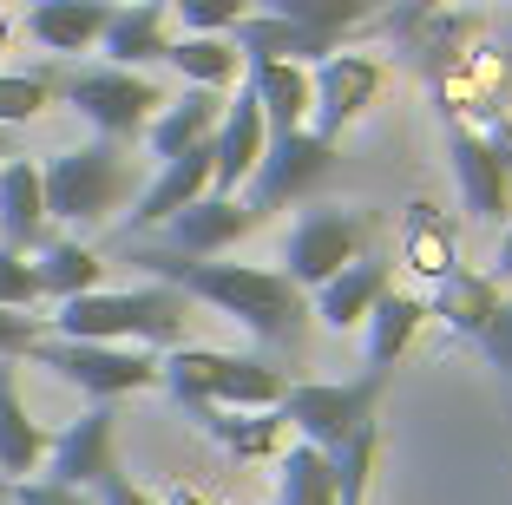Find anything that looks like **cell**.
<instances>
[{
    "label": "cell",
    "mask_w": 512,
    "mask_h": 505,
    "mask_svg": "<svg viewBox=\"0 0 512 505\" xmlns=\"http://www.w3.org/2000/svg\"><path fill=\"white\" fill-rule=\"evenodd\" d=\"M112 433H119V414H112V401H92L86 414L73 420V427L60 433V440L46 446V460H53V473L60 486H79L92 492L106 473H119V453H112Z\"/></svg>",
    "instance_id": "obj_13"
},
{
    "label": "cell",
    "mask_w": 512,
    "mask_h": 505,
    "mask_svg": "<svg viewBox=\"0 0 512 505\" xmlns=\"http://www.w3.org/2000/svg\"><path fill=\"white\" fill-rule=\"evenodd\" d=\"M7 40H14V20H7V14H0V46H7Z\"/></svg>",
    "instance_id": "obj_41"
},
{
    "label": "cell",
    "mask_w": 512,
    "mask_h": 505,
    "mask_svg": "<svg viewBox=\"0 0 512 505\" xmlns=\"http://www.w3.org/2000/svg\"><path fill=\"white\" fill-rule=\"evenodd\" d=\"M165 66H178L184 86H217V92H224L230 79L243 73V53L224 40V33H184V40H171Z\"/></svg>",
    "instance_id": "obj_29"
},
{
    "label": "cell",
    "mask_w": 512,
    "mask_h": 505,
    "mask_svg": "<svg viewBox=\"0 0 512 505\" xmlns=\"http://www.w3.org/2000/svg\"><path fill=\"white\" fill-rule=\"evenodd\" d=\"M0 505H7V499H0Z\"/></svg>",
    "instance_id": "obj_43"
},
{
    "label": "cell",
    "mask_w": 512,
    "mask_h": 505,
    "mask_svg": "<svg viewBox=\"0 0 512 505\" xmlns=\"http://www.w3.org/2000/svg\"><path fill=\"white\" fill-rule=\"evenodd\" d=\"M388 0H263L256 14H283V20H302V27L316 33H335V40H348L355 27H368V20L381 14Z\"/></svg>",
    "instance_id": "obj_30"
},
{
    "label": "cell",
    "mask_w": 512,
    "mask_h": 505,
    "mask_svg": "<svg viewBox=\"0 0 512 505\" xmlns=\"http://www.w3.org/2000/svg\"><path fill=\"white\" fill-rule=\"evenodd\" d=\"M329 171H335V138L309 132V125L270 132V145H263V158H256L250 184H243V204H250L256 217H270V210H283V204H302Z\"/></svg>",
    "instance_id": "obj_8"
},
{
    "label": "cell",
    "mask_w": 512,
    "mask_h": 505,
    "mask_svg": "<svg viewBox=\"0 0 512 505\" xmlns=\"http://www.w3.org/2000/svg\"><path fill=\"white\" fill-rule=\"evenodd\" d=\"M276 505H335V466L322 446H289L276 453Z\"/></svg>",
    "instance_id": "obj_28"
},
{
    "label": "cell",
    "mask_w": 512,
    "mask_h": 505,
    "mask_svg": "<svg viewBox=\"0 0 512 505\" xmlns=\"http://www.w3.org/2000/svg\"><path fill=\"white\" fill-rule=\"evenodd\" d=\"M7 505H92V492L60 486V479H14V499Z\"/></svg>",
    "instance_id": "obj_35"
},
{
    "label": "cell",
    "mask_w": 512,
    "mask_h": 505,
    "mask_svg": "<svg viewBox=\"0 0 512 505\" xmlns=\"http://www.w3.org/2000/svg\"><path fill=\"white\" fill-rule=\"evenodd\" d=\"M381 86H388V66L368 60V53H329V60H316L309 66V119H316L309 132L342 138L375 105Z\"/></svg>",
    "instance_id": "obj_10"
},
{
    "label": "cell",
    "mask_w": 512,
    "mask_h": 505,
    "mask_svg": "<svg viewBox=\"0 0 512 505\" xmlns=\"http://www.w3.org/2000/svg\"><path fill=\"white\" fill-rule=\"evenodd\" d=\"M204 191H211V138H204V145H191V151H178V158H165V164H158V178L145 184V197H138L132 223H125V237H145V230H158V223H165L171 210L197 204Z\"/></svg>",
    "instance_id": "obj_15"
},
{
    "label": "cell",
    "mask_w": 512,
    "mask_h": 505,
    "mask_svg": "<svg viewBox=\"0 0 512 505\" xmlns=\"http://www.w3.org/2000/svg\"><path fill=\"white\" fill-rule=\"evenodd\" d=\"M480 355L493 361L499 374H512V302H499V315L486 322V335H480Z\"/></svg>",
    "instance_id": "obj_36"
},
{
    "label": "cell",
    "mask_w": 512,
    "mask_h": 505,
    "mask_svg": "<svg viewBox=\"0 0 512 505\" xmlns=\"http://www.w3.org/2000/svg\"><path fill=\"white\" fill-rule=\"evenodd\" d=\"M106 20H112V0H33L27 7V33L46 53H86V46H99Z\"/></svg>",
    "instance_id": "obj_24"
},
{
    "label": "cell",
    "mask_w": 512,
    "mask_h": 505,
    "mask_svg": "<svg viewBox=\"0 0 512 505\" xmlns=\"http://www.w3.org/2000/svg\"><path fill=\"white\" fill-rule=\"evenodd\" d=\"M256 223H263V217H256L243 197H217V191H204L197 204L171 210V217L158 223V243H165V250H184V256H224L230 243L250 237Z\"/></svg>",
    "instance_id": "obj_12"
},
{
    "label": "cell",
    "mask_w": 512,
    "mask_h": 505,
    "mask_svg": "<svg viewBox=\"0 0 512 505\" xmlns=\"http://www.w3.org/2000/svg\"><path fill=\"white\" fill-rule=\"evenodd\" d=\"M125 191H132V164H125L119 138H92V145L40 164L46 217H60V223H106L125 204Z\"/></svg>",
    "instance_id": "obj_4"
},
{
    "label": "cell",
    "mask_w": 512,
    "mask_h": 505,
    "mask_svg": "<svg viewBox=\"0 0 512 505\" xmlns=\"http://www.w3.org/2000/svg\"><path fill=\"white\" fill-rule=\"evenodd\" d=\"M0 158H14V138H7V125H0Z\"/></svg>",
    "instance_id": "obj_40"
},
{
    "label": "cell",
    "mask_w": 512,
    "mask_h": 505,
    "mask_svg": "<svg viewBox=\"0 0 512 505\" xmlns=\"http://www.w3.org/2000/svg\"><path fill=\"white\" fill-rule=\"evenodd\" d=\"M46 427L27 414V401H20V374L14 361H0V479H27L40 473L46 460Z\"/></svg>",
    "instance_id": "obj_23"
},
{
    "label": "cell",
    "mask_w": 512,
    "mask_h": 505,
    "mask_svg": "<svg viewBox=\"0 0 512 505\" xmlns=\"http://www.w3.org/2000/svg\"><path fill=\"white\" fill-rule=\"evenodd\" d=\"M46 335L66 342H132V348H178L184 335V296L171 283L145 289H86L46 315Z\"/></svg>",
    "instance_id": "obj_2"
},
{
    "label": "cell",
    "mask_w": 512,
    "mask_h": 505,
    "mask_svg": "<svg viewBox=\"0 0 512 505\" xmlns=\"http://www.w3.org/2000/svg\"><path fill=\"white\" fill-rule=\"evenodd\" d=\"M243 73H250L243 86L256 92L270 132H296V125H309V66H296V60H243Z\"/></svg>",
    "instance_id": "obj_25"
},
{
    "label": "cell",
    "mask_w": 512,
    "mask_h": 505,
    "mask_svg": "<svg viewBox=\"0 0 512 505\" xmlns=\"http://www.w3.org/2000/svg\"><path fill=\"white\" fill-rule=\"evenodd\" d=\"M263 145H270V125H263L256 92L243 86L237 99H224V119H217V132H211V191L217 197H237L243 184H250Z\"/></svg>",
    "instance_id": "obj_14"
},
{
    "label": "cell",
    "mask_w": 512,
    "mask_h": 505,
    "mask_svg": "<svg viewBox=\"0 0 512 505\" xmlns=\"http://www.w3.org/2000/svg\"><path fill=\"white\" fill-rule=\"evenodd\" d=\"M427 315H440V322H447V335H460V342H480L486 322L499 315V283L460 263V269H447V276L434 283V302H427Z\"/></svg>",
    "instance_id": "obj_22"
},
{
    "label": "cell",
    "mask_w": 512,
    "mask_h": 505,
    "mask_svg": "<svg viewBox=\"0 0 512 505\" xmlns=\"http://www.w3.org/2000/svg\"><path fill=\"white\" fill-rule=\"evenodd\" d=\"M480 138L493 145V158L506 164V178H512V112H499V119H486V125H480Z\"/></svg>",
    "instance_id": "obj_38"
},
{
    "label": "cell",
    "mask_w": 512,
    "mask_h": 505,
    "mask_svg": "<svg viewBox=\"0 0 512 505\" xmlns=\"http://www.w3.org/2000/svg\"><path fill=\"white\" fill-rule=\"evenodd\" d=\"M33 361L53 368L60 381H73L92 401H119V394H145L158 387V355L132 342H66V335H40Z\"/></svg>",
    "instance_id": "obj_6"
},
{
    "label": "cell",
    "mask_w": 512,
    "mask_h": 505,
    "mask_svg": "<svg viewBox=\"0 0 512 505\" xmlns=\"http://www.w3.org/2000/svg\"><path fill=\"white\" fill-rule=\"evenodd\" d=\"M106 66H158L171 53V33H165V0H125V7H112L106 20Z\"/></svg>",
    "instance_id": "obj_20"
},
{
    "label": "cell",
    "mask_w": 512,
    "mask_h": 505,
    "mask_svg": "<svg viewBox=\"0 0 512 505\" xmlns=\"http://www.w3.org/2000/svg\"><path fill=\"white\" fill-rule=\"evenodd\" d=\"M0 243L20 256L46 243V197H40V164L33 158L0 164Z\"/></svg>",
    "instance_id": "obj_19"
},
{
    "label": "cell",
    "mask_w": 512,
    "mask_h": 505,
    "mask_svg": "<svg viewBox=\"0 0 512 505\" xmlns=\"http://www.w3.org/2000/svg\"><path fill=\"white\" fill-rule=\"evenodd\" d=\"M506 60H512V33H506Z\"/></svg>",
    "instance_id": "obj_42"
},
{
    "label": "cell",
    "mask_w": 512,
    "mask_h": 505,
    "mask_svg": "<svg viewBox=\"0 0 512 505\" xmlns=\"http://www.w3.org/2000/svg\"><path fill=\"white\" fill-rule=\"evenodd\" d=\"M40 335H46L40 315H27V309H0V361L33 355V342H40Z\"/></svg>",
    "instance_id": "obj_34"
},
{
    "label": "cell",
    "mask_w": 512,
    "mask_h": 505,
    "mask_svg": "<svg viewBox=\"0 0 512 505\" xmlns=\"http://www.w3.org/2000/svg\"><path fill=\"white\" fill-rule=\"evenodd\" d=\"M99 276H106V263L86 250V243H40V256H33V283H40V302H73L86 296V289H99Z\"/></svg>",
    "instance_id": "obj_27"
},
{
    "label": "cell",
    "mask_w": 512,
    "mask_h": 505,
    "mask_svg": "<svg viewBox=\"0 0 512 505\" xmlns=\"http://www.w3.org/2000/svg\"><path fill=\"white\" fill-rule=\"evenodd\" d=\"M401 263L414 269V276H427V283H440L447 269H460V237H453L447 210H440L434 197H414V204L401 210Z\"/></svg>",
    "instance_id": "obj_21"
},
{
    "label": "cell",
    "mask_w": 512,
    "mask_h": 505,
    "mask_svg": "<svg viewBox=\"0 0 512 505\" xmlns=\"http://www.w3.org/2000/svg\"><path fill=\"white\" fill-rule=\"evenodd\" d=\"M158 387L184 414L197 407H276L283 401V374L256 355H217V348H171L158 361Z\"/></svg>",
    "instance_id": "obj_3"
},
{
    "label": "cell",
    "mask_w": 512,
    "mask_h": 505,
    "mask_svg": "<svg viewBox=\"0 0 512 505\" xmlns=\"http://www.w3.org/2000/svg\"><path fill=\"white\" fill-rule=\"evenodd\" d=\"M53 92H60V79L46 73H0V125L14 132V125H27V119H40L46 105H53Z\"/></svg>",
    "instance_id": "obj_31"
},
{
    "label": "cell",
    "mask_w": 512,
    "mask_h": 505,
    "mask_svg": "<svg viewBox=\"0 0 512 505\" xmlns=\"http://www.w3.org/2000/svg\"><path fill=\"white\" fill-rule=\"evenodd\" d=\"M66 105H73L79 119L92 125L99 138H138L151 125V112L165 105V92H158V79L132 73V66H86V73L60 79Z\"/></svg>",
    "instance_id": "obj_7"
},
{
    "label": "cell",
    "mask_w": 512,
    "mask_h": 505,
    "mask_svg": "<svg viewBox=\"0 0 512 505\" xmlns=\"http://www.w3.org/2000/svg\"><path fill=\"white\" fill-rule=\"evenodd\" d=\"M171 14L184 20L191 33H230L243 14H250V0H165Z\"/></svg>",
    "instance_id": "obj_32"
},
{
    "label": "cell",
    "mask_w": 512,
    "mask_h": 505,
    "mask_svg": "<svg viewBox=\"0 0 512 505\" xmlns=\"http://www.w3.org/2000/svg\"><path fill=\"white\" fill-rule=\"evenodd\" d=\"M381 387H388V374H381V368L355 374V381H296V387H283L276 414H283L309 446L335 453L355 427L381 420Z\"/></svg>",
    "instance_id": "obj_5"
},
{
    "label": "cell",
    "mask_w": 512,
    "mask_h": 505,
    "mask_svg": "<svg viewBox=\"0 0 512 505\" xmlns=\"http://www.w3.org/2000/svg\"><path fill=\"white\" fill-rule=\"evenodd\" d=\"M40 302V283H33V263L20 250L0 243V309H33Z\"/></svg>",
    "instance_id": "obj_33"
},
{
    "label": "cell",
    "mask_w": 512,
    "mask_h": 505,
    "mask_svg": "<svg viewBox=\"0 0 512 505\" xmlns=\"http://www.w3.org/2000/svg\"><path fill=\"white\" fill-rule=\"evenodd\" d=\"M92 492H99V499H92V505H158V499H151V492H138V486H132V479H125V473H106V479H99V486H92Z\"/></svg>",
    "instance_id": "obj_37"
},
{
    "label": "cell",
    "mask_w": 512,
    "mask_h": 505,
    "mask_svg": "<svg viewBox=\"0 0 512 505\" xmlns=\"http://www.w3.org/2000/svg\"><path fill=\"white\" fill-rule=\"evenodd\" d=\"M421 322H427V302H421V296H401L394 283L381 289L375 309H368V368L394 374V361H401L407 342L421 335Z\"/></svg>",
    "instance_id": "obj_26"
},
{
    "label": "cell",
    "mask_w": 512,
    "mask_h": 505,
    "mask_svg": "<svg viewBox=\"0 0 512 505\" xmlns=\"http://www.w3.org/2000/svg\"><path fill=\"white\" fill-rule=\"evenodd\" d=\"M132 263L151 269V283H171L184 302H211L217 315L243 322L256 342H289L302 335V289L283 269H256V263H217V256H184L165 243H132Z\"/></svg>",
    "instance_id": "obj_1"
},
{
    "label": "cell",
    "mask_w": 512,
    "mask_h": 505,
    "mask_svg": "<svg viewBox=\"0 0 512 505\" xmlns=\"http://www.w3.org/2000/svg\"><path fill=\"white\" fill-rule=\"evenodd\" d=\"M493 263H499V276H512V230L499 237V256H493Z\"/></svg>",
    "instance_id": "obj_39"
},
{
    "label": "cell",
    "mask_w": 512,
    "mask_h": 505,
    "mask_svg": "<svg viewBox=\"0 0 512 505\" xmlns=\"http://www.w3.org/2000/svg\"><path fill=\"white\" fill-rule=\"evenodd\" d=\"M191 420L224 446L230 460H276L283 433H289V420L276 407H197Z\"/></svg>",
    "instance_id": "obj_18"
},
{
    "label": "cell",
    "mask_w": 512,
    "mask_h": 505,
    "mask_svg": "<svg viewBox=\"0 0 512 505\" xmlns=\"http://www.w3.org/2000/svg\"><path fill=\"white\" fill-rule=\"evenodd\" d=\"M217 119H224V92L217 86H184L178 99H165L158 112H151V125H145L151 158L165 164V158H178V151L204 145V138L217 132Z\"/></svg>",
    "instance_id": "obj_16"
},
{
    "label": "cell",
    "mask_w": 512,
    "mask_h": 505,
    "mask_svg": "<svg viewBox=\"0 0 512 505\" xmlns=\"http://www.w3.org/2000/svg\"><path fill=\"white\" fill-rule=\"evenodd\" d=\"M381 289H388V263H381L375 250H362L355 263H342V269H335L329 283H316V322H322V328H335V335L362 328Z\"/></svg>",
    "instance_id": "obj_17"
},
{
    "label": "cell",
    "mask_w": 512,
    "mask_h": 505,
    "mask_svg": "<svg viewBox=\"0 0 512 505\" xmlns=\"http://www.w3.org/2000/svg\"><path fill=\"white\" fill-rule=\"evenodd\" d=\"M368 250V217L362 210H342V204H316V210H302L296 230H289L283 243V276L296 289H316L329 283L342 263H355V256Z\"/></svg>",
    "instance_id": "obj_9"
},
{
    "label": "cell",
    "mask_w": 512,
    "mask_h": 505,
    "mask_svg": "<svg viewBox=\"0 0 512 505\" xmlns=\"http://www.w3.org/2000/svg\"><path fill=\"white\" fill-rule=\"evenodd\" d=\"M440 125H447V164H453V184H460V204H467V217L506 223V210H512V178H506V164L493 158V145L480 138V125H467V119H440Z\"/></svg>",
    "instance_id": "obj_11"
}]
</instances>
